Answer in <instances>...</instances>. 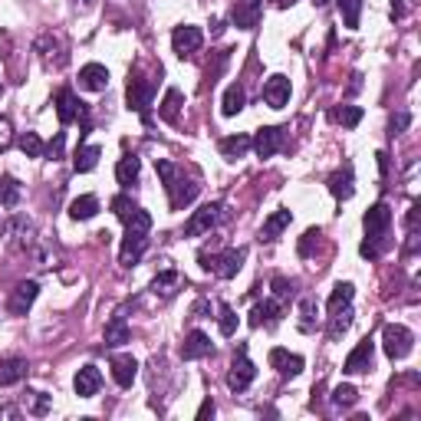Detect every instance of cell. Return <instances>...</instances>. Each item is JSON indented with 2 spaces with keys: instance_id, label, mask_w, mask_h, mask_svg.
<instances>
[{
  "instance_id": "cell-11",
  "label": "cell",
  "mask_w": 421,
  "mask_h": 421,
  "mask_svg": "<svg viewBox=\"0 0 421 421\" xmlns=\"http://www.w3.org/2000/svg\"><path fill=\"white\" fill-rule=\"evenodd\" d=\"M372 359H375V343L372 339H362V343L355 345L352 352L345 355V372L349 375H362V372H369L372 369Z\"/></svg>"
},
{
  "instance_id": "cell-5",
  "label": "cell",
  "mask_w": 421,
  "mask_h": 421,
  "mask_svg": "<svg viewBox=\"0 0 421 421\" xmlns=\"http://www.w3.org/2000/svg\"><path fill=\"white\" fill-rule=\"evenodd\" d=\"M254 379H257V365L247 359V345H240L237 355H234V362H230V372H227L230 392H247Z\"/></svg>"
},
{
  "instance_id": "cell-13",
  "label": "cell",
  "mask_w": 421,
  "mask_h": 421,
  "mask_svg": "<svg viewBox=\"0 0 421 421\" xmlns=\"http://www.w3.org/2000/svg\"><path fill=\"white\" fill-rule=\"evenodd\" d=\"M260 13H263V0H237L230 20L237 30H254L260 23Z\"/></svg>"
},
{
  "instance_id": "cell-10",
  "label": "cell",
  "mask_w": 421,
  "mask_h": 421,
  "mask_svg": "<svg viewBox=\"0 0 421 421\" xmlns=\"http://www.w3.org/2000/svg\"><path fill=\"white\" fill-rule=\"evenodd\" d=\"M201 43H204V33H201V27H188V23H184V27H178L172 33V47H174V53H178V57H191V53H198V49H201Z\"/></svg>"
},
{
  "instance_id": "cell-14",
  "label": "cell",
  "mask_w": 421,
  "mask_h": 421,
  "mask_svg": "<svg viewBox=\"0 0 421 421\" xmlns=\"http://www.w3.org/2000/svg\"><path fill=\"white\" fill-rule=\"evenodd\" d=\"M250 148H254L260 158H273V155L283 148V132L273 129V125H267V129L257 132V138H250Z\"/></svg>"
},
{
  "instance_id": "cell-17",
  "label": "cell",
  "mask_w": 421,
  "mask_h": 421,
  "mask_svg": "<svg viewBox=\"0 0 421 421\" xmlns=\"http://www.w3.org/2000/svg\"><path fill=\"white\" fill-rule=\"evenodd\" d=\"M263 102L270 105V109H283V105L290 102V79L287 76H270L267 83H263Z\"/></svg>"
},
{
  "instance_id": "cell-29",
  "label": "cell",
  "mask_w": 421,
  "mask_h": 421,
  "mask_svg": "<svg viewBox=\"0 0 421 421\" xmlns=\"http://www.w3.org/2000/svg\"><path fill=\"white\" fill-rule=\"evenodd\" d=\"M244 102H247V96H244V86H237V83H234V86L224 89V99H220V112L230 119V115H237L240 109H244Z\"/></svg>"
},
{
  "instance_id": "cell-43",
  "label": "cell",
  "mask_w": 421,
  "mask_h": 421,
  "mask_svg": "<svg viewBox=\"0 0 421 421\" xmlns=\"http://www.w3.org/2000/svg\"><path fill=\"white\" fill-rule=\"evenodd\" d=\"M17 201H20V184L13 182V178H4V182H0V204H4V208H13Z\"/></svg>"
},
{
  "instance_id": "cell-26",
  "label": "cell",
  "mask_w": 421,
  "mask_h": 421,
  "mask_svg": "<svg viewBox=\"0 0 421 421\" xmlns=\"http://www.w3.org/2000/svg\"><path fill=\"white\" fill-rule=\"evenodd\" d=\"M138 172H142V162H138L135 155H125L122 162L115 165V178H119L122 188H132V184L138 182Z\"/></svg>"
},
{
  "instance_id": "cell-23",
  "label": "cell",
  "mask_w": 421,
  "mask_h": 421,
  "mask_svg": "<svg viewBox=\"0 0 421 421\" xmlns=\"http://www.w3.org/2000/svg\"><path fill=\"white\" fill-rule=\"evenodd\" d=\"M4 234L10 237V244H13V247H27L30 237H33V224H30L27 218H13V220H7V224H4Z\"/></svg>"
},
{
  "instance_id": "cell-7",
  "label": "cell",
  "mask_w": 421,
  "mask_h": 421,
  "mask_svg": "<svg viewBox=\"0 0 421 421\" xmlns=\"http://www.w3.org/2000/svg\"><path fill=\"white\" fill-rule=\"evenodd\" d=\"M220 218H224V204H220V201L204 204V208L194 210L191 220L184 224V237H201V234H208L210 227H218Z\"/></svg>"
},
{
  "instance_id": "cell-42",
  "label": "cell",
  "mask_w": 421,
  "mask_h": 421,
  "mask_svg": "<svg viewBox=\"0 0 421 421\" xmlns=\"http://www.w3.org/2000/svg\"><path fill=\"white\" fill-rule=\"evenodd\" d=\"M349 326H352V309L343 307L339 313H333V323H329V336H333V339H339V336H343Z\"/></svg>"
},
{
  "instance_id": "cell-31",
  "label": "cell",
  "mask_w": 421,
  "mask_h": 421,
  "mask_svg": "<svg viewBox=\"0 0 421 421\" xmlns=\"http://www.w3.org/2000/svg\"><path fill=\"white\" fill-rule=\"evenodd\" d=\"M158 115H162L165 122H178V115H182V93L178 89H168L162 99V105H158Z\"/></svg>"
},
{
  "instance_id": "cell-6",
  "label": "cell",
  "mask_w": 421,
  "mask_h": 421,
  "mask_svg": "<svg viewBox=\"0 0 421 421\" xmlns=\"http://www.w3.org/2000/svg\"><path fill=\"white\" fill-rule=\"evenodd\" d=\"M152 96H155V83L142 73H132L129 76V86H125V99H129V109L135 112H148V105H152Z\"/></svg>"
},
{
  "instance_id": "cell-45",
  "label": "cell",
  "mask_w": 421,
  "mask_h": 421,
  "mask_svg": "<svg viewBox=\"0 0 421 421\" xmlns=\"http://www.w3.org/2000/svg\"><path fill=\"white\" fill-rule=\"evenodd\" d=\"M408 125H412V115L408 112H398V115H392V122H389V135H402L405 129H408Z\"/></svg>"
},
{
  "instance_id": "cell-47",
  "label": "cell",
  "mask_w": 421,
  "mask_h": 421,
  "mask_svg": "<svg viewBox=\"0 0 421 421\" xmlns=\"http://www.w3.org/2000/svg\"><path fill=\"white\" fill-rule=\"evenodd\" d=\"M313 240H319V230L309 227L307 234H303V240H300V254H303V257H309V250H313Z\"/></svg>"
},
{
  "instance_id": "cell-53",
  "label": "cell",
  "mask_w": 421,
  "mask_h": 421,
  "mask_svg": "<svg viewBox=\"0 0 421 421\" xmlns=\"http://www.w3.org/2000/svg\"><path fill=\"white\" fill-rule=\"evenodd\" d=\"M210 33H214V37H218V33H224V23H220V20H214V23H210Z\"/></svg>"
},
{
  "instance_id": "cell-41",
  "label": "cell",
  "mask_w": 421,
  "mask_h": 421,
  "mask_svg": "<svg viewBox=\"0 0 421 421\" xmlns=\"http://www.w3.org/2000/svg\"><path fill=\"white\" fill-rule=\"evenodd\" d=\"M300 329L303 333L316 329V300H300Z\"/></svg>"
},
{
  "instance_id": "cell-46",
  "label": "cell",
  "mask_w": 421,
  "mask_h": 421,
  "mask_svg": "<svg viewBox=\"0 0 421 421\" xmlns=\"http://www.w3.org/2000/svg\"><path fill=\"white\" fill-rule=\"evenodd\" d=\"M293 293V283L283 277H273V300H287Z\"/></svg>"
},
{
  "instance_id": "cell-50",
  "label": "cell",
  "mask_w": 421,
  "mask_h": 421,
  "mask_svg": "<svg viewBox=\"0 0 421 421\" xmlns=\"http://www.w3.org/2000/svg\"><path fill=\"white\" fill-rule=\"evenodd\" d=\"M208 415H214V402H210V398L201 405V408H198V418H208Z\"/></svg>"
},
{
  "instance_id": "cell-33",
  "label": "cell",
  "mask_w": 421,
  "mask_h": 421,
  "mask_svg": "<svg viewBox=\"0 0 421 421\" xmlns=\"http://www.w3.org/2000/svg\"><path fill=\"white\" fill-rule=\"evenodd\" d=\"M129 336L132 333H129V326H125L122 316H115L112 323L105 326V345H125L129 343Z\"/></svg>"
},
{
  "instance_id": "cell-48",
  "label": "cell",
  "mask_w": 421,
  "mask_h": 421,
  "mask_svg": "<svg viewBox=\"0 0 421 421\" xmlns=\"http://www.w3.org/2000/svg\"><path fill=\"white\" fill-rule=\"evenodd\" d=\"M10 142H13V129H10V122L0 115V152H4Z\"/></svg>"
},
{
  "instance_id": "cell-52",
  "label": "cell",
  "mask_w": 421,
  "mask_h": 421,
  "mask_svg": "<svg viewBox=\"0 0 421 421\" xmlns=\"http://www.w3.org/2000/svg\"><path fill=\"white\" fill-rule=\"evenodd\" d=\"M375 158H379V168H382V174H385V172H389V155H385V152H379V155H375Z\"/></svg>"
},
{
  "instance_id": "cell-3",
  "label": "cell",
  "mask_w": 421,
  "mask_h": 421,
  "mask_svg": "<svg viewBox=\"0 0 421 421\" xmlns=\"http://www.w3.org/2000/svg\"><path fill=\"white\" fill-rule=\"evenodd\" d=\"M201 267L210 270V273H218L220 280H230L237 277L240 267H244V260H247V250L244 247H227L220 250V254H208V250H201Z\"/></svg>"
},
{
  "instance_id": "cell-49",
  "label": "cell",
  "mask_w": 421,
  "mask_h": 421,
  "mask_svg": "<svg viewBox=\"0 0 421 421\" xmlns=\"http://www.w3.org/2000/svg\"><path fill=\"white\" fill-rule=\"evenodd\" d=\"M63 145H66V135L63 132H57V138H53V142H49V158H59V155H63Z\"/></svg>"
},
{
  "instance_id": "cell-44",
  "label": "cell",
  "mask_w": 421,
  "mask_h": 421,
  "mask_svg": "<svg viewBox=\"0 0 421 421\" xmlns=\"http://www.w3.org/2000/svg\"><path fill=\"white\" fill-rule=\"evenodd\" d=\"M23 405H27L30 415H47V412H49V398H47L43 392H27Z\"/></svg>"
},
{
  "instance_id": "cell-57",
  "label": "cell",
  "mask_w": 421,
  "mask_h": 421,
  "mask_svg": "<svg viewBox=\"0 0 421 421\" xmlns=\"http://www.w3.org/2000/svg\"><path fill=\"white\" fill-rule=\"evenodd\" d=\"M0 93H4V86H0Z\"/></svg>"
},
{
  "instance_id": "cell-24",
  "label": "cell",
  "mask_w": 421,
  "mask_h": 421,
  "mask_svg": "<svg viewBox=\"0 0 421 421\" xmlns=\"http://www.w3.org/2000/svg\"><path fill=\"white\" fill-rule=\"evenodd\" d=\"M290 220H293V214H290L287 208H280V210H273L267 220H263V230H260V237L263 240H277L283 230L290 227Z\"/></svg>"
},
{
  "instance_id": "cell-36",
  "label": "cell",
  "mask_w": 421,
  "mask_h": 421,
  "mask_svg": "<svg viewBox=\"0 0 421 421\" xmlns=\"http://www.w3.org/2000/svg\"><path fill=\"white\" fill-rule=\"evenodd\" d=\"M333 119L343 125V129H355V125L362 122V109H359V105H339L333 112Z\"/></svg>"
},
{
  "instance_id": "cell-56",
  "label": "cell",
  "mask_w": 421,
  "mask_h": 421,
  "mask_svg": "<svg viewBox=\"0 0 421 421\" xmlns=\"http://www.w3.org/2000/svg\"><path fill=\"white\" fill-rule=\"evenodd\" d=\"M313 4H316V7H326V4H329V0H313Z\"/></svg>"
},
{
  "instance_id": "cell-8",
  "label": "cell",
  "mask_w": 421,
  "mask_h": 421,
  "mask_svg": "<svg viewBox=\"0 0 421 421\" xmlns=\"http://www.w3.org/2000/svg\"><path fill=\"white\" fill-rule=\"evenodd\" d=\"M145 247H148V234H145V230H129L125 227L122 247H119V263H122V267H135V263L142 260Z\"/></svg>"
},
{
  "instance_id": "cell-21",
  "label": "cell",
  "mask_w": 421,
  "mask_h": 421,
  "mask_svg": "<svg viewBox=\"0 0 421 421\" xmlns=\"http://www.w3.org/2000/svg\"><path fill=\"white\" fill-rule=\"evenodd\" d=\"M214 352V345H210V336H204L201 329H194V333L184 336L182 343V359H204V355Z\"/></svg>"
},
{
  "instance_id": "cell-12",
  "label": "cell",
  "mask_w": 421,
  "mask_h": 421,
  "mask_svg": "<svg viewBox=\"0 0 421 421\" xmlns=\"http://www.w3.org/2000/svg\"><path fill=\"white\" fill-rule=\"evenodd\" d=\"M40 287H37V280H23V283H17L13 287V293H10V316H27V309L33 307V300H37Z\"/></svg>"
},
{
  "instance_id": "cell-54",
  "label": "cell",
  "mask_w": 421,
  "mask_h": 421,
  "mask_svg": "<svg viewBox=\"0 0 421 421\" xmlns=\"http://www.w3.org/2000/svg\"><path fill=\"white\" fill-rule=\"evenodd\" d=\"M0 418H17V408H0Z\"/></svg>"
},
{
  "instance_id": "cell-22",
  "label": "cell",
  "mask_w": 421,
  "mask_h": 421,
  "mask_svg": "<svg viewBox=\"0 0 421 421\" xmlns=\"http://www.w3.org/2000/svg\"><path fill=\"white\" fill-rule=\"evenodd\" d=\"M135 375H138V362H135L132 355H115L112 359V379L122 389H129V385L135 382Z\"/></svg>"
},
{
  "instance_id": "cell-37",
  "label": "cell",
  "mask_w": 421,
  "mask_h": 421,
  "mask_svg": "<svg viewBox=\"0 0 421 421\" xmlns=\"http://www.w3.org/2000/svg\"><path fill=\"white\" fill-rule=\"evenodd\" d=\"M112 210H115V218L122 220V224H129V220L138 214V204H135L129 194H119V198H112Z\"/></svg>"
},
{
  "instance_id": "cell-55",
  "label": "cell",
  "mask_w": 421,
  "mask_h": 421,
  "mask_svg": "<svg viewBox=\"0 0 421 421\" xmlns=\"http://www.w3.org/2000/svg\"><path fill=\"white\" fill-rule=\"evenodd\" d=\"M290 4H293V0H273V7H280V10H287Z\"/></svg>"
},
{
  "instance_id": "cell-32",
  "label": "cell",
  "mask_w": 421,
  "mask_h": 421,
  "mask_svg": "<svg viewBox=\"0 0 421 421\" xmlns=\"http://www.w3.org/2000/svg\"><path fill=\"white\" fill-rule=\"evenodd\" d=\"M178 287H182V277H178V270H162V273L155 277V283H152V290H155V293H162V297H172Z\"/></svg>"
},
{
  "instance_id": "cell-28",
  "label": "cell",
  "mask_w": 421,
  "mask_h": 421,
  "mask_svg": "<svg viewBox=\"0 0 421 421\" xmlns=\"http://www.w3.org/2000/svg\"><path fill=\"white\" fill-rule=\"evenodd\" d=\"M99 214V198L96 194H83V198H76V201L69 204V218L73 220H89Z\"/></svg>"
},
{
  "instance_id": "cell-38",
  "label": "cell",
  "mask_w": 421,
  "mask_h": 421,
  "mask_svg": "<svg viewBox=\"0 0 421 421\" xmlns=\"http://www.w3.org/2000/svg\"><path fill=\"white\" fill-rule=\"evenodd\" d=\"M339 13L349 30L359 27V13H362V0H339Z\"/></svg>"
},
{
  "instance_id": "cell-27",
  "label": "cell",
  "mask_w": 421,
  "mask_h": 421,
  "mask_svg": "<svg viewBox=\"0 0 421 421\" xmlns=\"http://www.w3.org/2000/svg\"><path fill=\"white\" fill-rule=\"evenodd\" d=\"M250 152V135H227L224 142H220V155L227 158V162H237L244 155Z\"/></svg>"
},
{
  "instance_id": "cell-30",
  "label": "cell",
  "mask_w": 421,
  "mask_h": 421,
  "mask_svg": "<svg viewBox=\"0 0 421 421\" xmlns=\"http://www.w3.org/2000/svg\"><path fill=\"white\" fill-rule=\"evenodd\" d=\"M99 155H102V148L99 145H83L76 152V158H73V168H76L79 174H86V172H93L99 165Z\"/></svg>"
},
{
  "instance_id": "cell-34",
  "label": "cell",
  "mask_w": 421,
  "mask_h": 421,
  "mask_svg": "<svg viewBox=\"0 0 421 421\" xmlns=\"http://www.w3.org/2000/svg\"><path fill=\"white\" fill-rule=\"evenodd\" d=\"M352 293H355L352 283H336L333 297H329V313H339L343 307H349V303H352Z\"/></svg>"
},
{
  "instance_id": "cell-2",
  "label": "cell",
  "mask_w": 421,
  "mask_h": 421,
  "mask_svg": "<svg viewBox=\"0 0 421 421\" xmlns=\"http://www.w3.org/2000/svg\"><path fill=\"white\" fill-rule=\"evenodd\" d=\"M362 227H365V240H362V247H359V254L369 260H375L379 254H382L385 247V237H389V227H392V208L385 201H379L375 208L365 210V218H362Z\"/></svg>"
},
{
  "instance_id": "cell-4",
  "label": "cell",
  "mask_w": 421,
  "mask_h": 421,
  "mask_svg": "<svg viewBox=\"0 0 421 421\" xmlns=\"http://www.w3.org/2000/svg\"><path fill=\"white\" fill-rule=\"evenodd\" d=\"M412 345H415L412 329H405V326H398V323H389L382 329V349L392 362L395 359H405V355L412 352Z\"/></svg>"
},
{
  "instance_id": "cell-9",
  "label": "cell",
  "mask_w": 421,
  "mask_h": 421,
  "mask_svg": "<svg viewBox=\"0 0 421 421\" xmlns=\"http://www.w3.org/2000/svg\"><path fill=\"white\" fill-rule=\"evenodd\" d=\"M57 115H59V122H63V125L79 122V119H86V102H83L76 93L59 89V93H57Z\"/></svg>"
},
{
  "instance_id": "cell-19",
  "label": "cell",
  "mask_w": 421,
  "mask_h": 421,
  "mask_svg": "<svg viewBox=\"0 0 421 421\" xmlns=\"http://www.w3.org/2000/svg\"><path fill=\"white\" fill-rule=\"evenodd\" d=\"M329 194L339 198V201H349L355 194V178H352V165H345L339 172L329 174Z\"/></svg>"
},
{
  "instance_id": "cell-18",
  "label": "cell",
  "mask_w": 421,
  "mask_h": 421,
  "mask_svg": "<svg viewBox=\"0 0 421 421\" xmlns=\"http://www.w3.org/2000/svg\"><path fill=\"white\" fill-rule=\"evenodd\" d=\"M109 86V69L99 66V63H86V66L79 69V89H86V93H105Z\"/></svg>"
},
{
  "instance_id": "cell-1",
  "label": "cell",
  "mask_w": 421,
  "mask_h": 421,
  "mask_svg": "<svg viewBox=\"0 0 421 421\" xmlns=\"http://www.w3.org/2000/svg\"><path fill=\"white\" fill-rule=\"evenodd\" d=\"M155 172L162 174L165 191H168V201H172L174 210H182V208H188V204H194V198H198V191H201V184L194 182L191 174H184V168H178V165L158 158V162H155Z\"/></svg>"
},
{
  "instance_id": "cell-35",
  "label": "cell",
  "mask_w": 421,
  "mask_h": 421,
  "mask_svg": "<svg viewBox=\"0 0 421 421\" xmlns=\"http://www.w3.org/2000/svg\"><path fill=\"white\" fill-rule=\"evenodd\" d=\"M17 145H20V152L27 155V158H40V155L47 152V145H43V138H40L37 132H23Z\"/></svg>"
},
{
  "instance_id": "cell-15",
  "label": "cell",
  "mask_w": 421,
  "mask_h": 421,
  "mask_svg": "<svg viewBox=\"0 0 421 421\" xmlns=\"http://www.w3.org/2000/svg\"><path fill=\"white\" fill-rule=\"evenodd\" d=\"M73 389H76L79 398H93L102 389V372H99L96 365H83L76 372V379H73Z\"/></svg>"
},
{
  "instance_id": "cell-16",
  "label": "cell",
  "mask_w": 421,
  "mask_h": 421,
  "mask_svg": "<svg viewBox=\"0 0 421 421\" xmlns=\"http://www.w3.org/2000/svg\"><path fill=\"white\" fill-rule=\"evenodd\" d=\"M280 313H283L280 300H263V303H257V307L250 309V319H247V323L254 326V329H260V326L273 329V326L280 323Z\"/></svg>"
},
{
  "instance_id": "cell-25",
  "label": "cell",
  "mask_w": 421,
  "mask_h": 421,
  "mask_svg": "<svg viewBox=\"0 0 421 421\" xmlns=\"http://www.w3.org/2000/svg\"><path fill=\"white\" fill-rule=\"evenodd\" d=\"M27 379V359H0V385H17Z\"/></svg>"
},
{
  "instance_id": "cell-20",
  "label": "cell",
  "mask_w": 421,
  "mask_h": 421,
  "mask_svg": "<svg viewBox=\"0 0 421 421\" xmlns=\"http://www.w3.org/2000/svg\"><path fill=\"white\" fill-rule=\"evenodd\" d=\"M270 365H273L283 379H297V375L303 372V359H300V355H290L287 349H270Z\"/></svg>"
},
{
  "instance_id": "cell-40",
  "label": "cell",
  "mask_w": 421,
  "mask_h": 421,
  "mask_svg": "<svg viewBox=\"0 0 421 421\" xmlns=\"http://www.w3.org/2000/svg\"><path fill=\"white\" fill-rule=\"evenodd\" d=\"M218 326H220V336H234L237 333V313L227 307V303H220L218 307Z\"/></svg>"
},
{
  "instance_id": "cell-39",
  "label": "cell",
  "mask_w": 421,
  "mask_h": 421,
  "mask_svg": "<svg viewBox=\"0 0 421 421\" xmlns=\"http://www.w3.org/2000/svg\"><path fill=\"white\" fill-rule=\"evenodd\" d=\"M359 402V392H355L352 385H336L333 389V405L336 408H352Z\"/></svg>"
},
{
  "instance_id": "cell-51",
  "label": "cell",
  "mask_w": 421,
  "mask_h": 421,
  "mask_svg": "<svg viewBox=\"0 0 421 421\" xmlns=\"http://www.w3.org/2000/svg\"><path fill=\"white\" fill-rule=\"evenodd\" d=\"M392 17H405V0H392Z\"/></svg>"
}]
</instances>
